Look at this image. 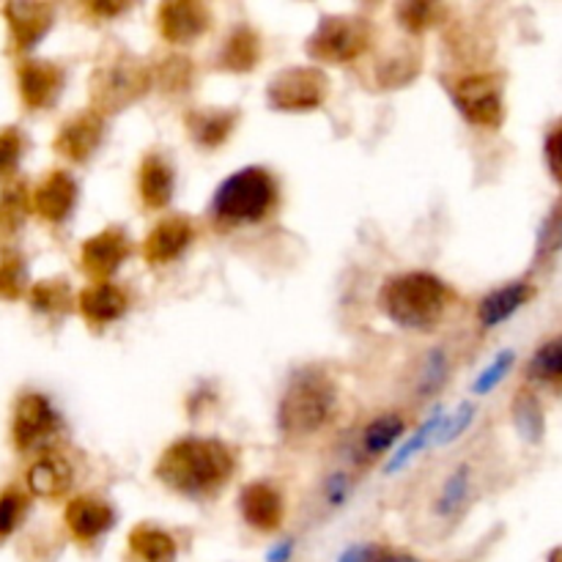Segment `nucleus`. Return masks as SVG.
<instances>
[{"label": "nucleus", "instance_id": "obj_1", "mask_svg": "<svg viewBox=\"0 0 562 562\" xmlns=\"http://www.w3.org/2000/svg\"><path fill=\"white\" fill-rule=\"evenodd\" d=\"M236 472V456L220 439L187 437L165 448L154 475L187 499H206L223 492Z\"/></svg>", "mask_w": 562, "mask_h": 562}, {"label": "nucleus", "instance_id": "obj_2", "mask_svg": "<svg viewBox=\"0 0 562 562\" xmlns=\"http://www.w3.org/2000/svg\"><path fill=\"white\" fill-rule=\"evenodd\" d=\"M453 291L431 272H404L384 280L379 291V307L401 329L428 333L442 322Z\"/></svg>", "mask_w": 562, "mask_h": 562}, {"label": "nucleus", "instance_id": "obj_3", "mask_svg": "<svg viewBox=\"0 0 562 562\" xmlns=\"http://www.w3.org/2000/svg\"><path fill=\"white\" fill-rule=\"evenodd\" d=\"M338 412V384L327 371L302 368L289 379L278 406V428L289 439H307L322 431Z\"/></svg>", "mask_w": 562, "mask_h": 562}, {"label": "nucleus", "instance_id": "obj_4", "mask_svg": "<svg viewBox=\"0 0 562 562\" xmlns=\"http://www.w3.org/2000/svg\"><path fill=\"white\" fill-rule=\"evenodd\" d=\"M280 190L274 176L267 168L234 170L223 184L214 190L209 212L223 225H256L274 212Z\"/></svg>", "mask_w": 562, "mask_h": 562}, {"label": "nucleus", "instance_id": "obj_5", "mask_svg": "<svg viewBox=\"0 0 562 562\" xmlns=\"http://www.w3.org/2000/svg\"><path fill=\"white\" fill-rule=\"evenodd\" d=\"M151 88V69L126 49H110L93 66L88 80L91 110L97 115L119 113Z\"/></svg>", "mask_w": 562, "mask_h": 562}, {"label": "nucleus", "instance_id": "obj_6", "mask_svg": "<svg viewBox=\"0 0 562 562\" xmlns=\"http://www.w3.org/2000/svg\"><path fill=\"white\" fill-rule=\"evenodd\" d=\"M373 31L362 16H324L307 38V55L318 64H351L371 47Z\"/></svg>", "mask_w": 562, "mask_h": 562}, {"label": "nucleus", "instance_id": "obj_7", "mask_svg": "<svg viewBox=\"0 0 562 562\" xmlns=\"http://www.w3.org/2000/svg\"><path fill=\"white\" fill-rule=\"evenodd\" d=\"M450 99L461 119L470 121L481 130H499L505 121V91L499 75L492 71H475L464 75L448 86Z\"/></svg>", "mask_w": 562, "mask_h": 562}, {"label": "nucleus", "instance_id": "obj_8", "mask_svg": "<svg viewBox=\"0 0 562 562\" xmlns=\"http://www.w3.org/2000/svg\"><path fill=\"white\" fill-rule=\"evenodd\" d=\"M329 97V77L318 66H291L267 86V99L280 113H311Z\"/></svg>", "mask_w": 562, "mask_h": 562}, {"label": "nucleus", "instance_id": "obj_9", "mask_svg": "<svg viewBox=\"0 0 562 562\" xmlns=\"http://www.w3.org/2000/svg\"><path fill=\"white\" fill-rule=\"evenodd\" d=\"M60 428V415L49 404L47 395L25 393L14 406V420H11V439L14 448L22 453L42 450L44 445L53 442Z\"/></svg>", "mask_w": 562, "mask_h": 562}, {"label": "nucleus", "instance_id": "obj_10", "mask_svg": "<svg viewBox=\"0 0 562 562\" xmlns=\"http://www.w3.org/2000/svg\"><path fill=\"white\" fill-rule=\"evenodd\" d=\"M157 27L168 44H192L212 27V11L201 0H165L157 9Z\"/></svg>", "mask_w": 562, "mask_h": 562}, {"label": "nucleus", "instance_id": "obj_11", "mask_svg": "<svg viewBox=\"0 0 562 562\" xmlns=\"http://www.w3.org/2000/svg\"><path fill=\"white\" fill-rule=\"evenodd\" d=\"M130 256V239L121 228L110 225V228L99 231L91 239L82 241L80 247V269L93 280V283H108L121 263Z\"/></svg>", "mask_w": 562, "mask_h": 562}, {"label": "nucleus", "instance_id": "obj_12", "mask_svg": "<svg viewBox=\"0 0 562 562\" xmlns=\"http://www.w3.org/2000/svg\"><path fill=\"white\" fill-rule=\"evenodd\" d=\"M104 137V119L93 110H82V113L71 115L55 135V151L69 162H88L102 146Z\"/></svg>", "mask_w": 562, "mask_h": 562}, {"label": "nucleus", "instance_id": "obj_13", "mask_svg": "<svg viewBox=\"0 0 562 562\" xmlns=\"http://www.w3.org/2000/svg\"><path fill=\"white\" fill-rule=\"evenodd\" d=\"M239 514L252 530L274 532L285 519V499L280 488L267 481H252L239 494Z\"/></svg>", "mask_w": 562, "mask_h": 562}, {"label": "nucleus", "instance_id": "obj_14", "mask_svg": "<svg viewBox=\"0 0 562 562\" xmlns=\"http://www.w3.org/2000/svg\"><path fill=\"white\" fill-rule=\"evenodd\" d=\"M5 25H9L11 49L14 53H27L36 47L47 31L53 27V5L47 3H9L3 5Z\"/></svg>", "mask_w": 562, "mask_h": 562}, {"label": "nucleus", "instance_id": "obj_15", "mask_svg": "<svg viewBox=\"0 0 562 562\" xmlns=\"http://www.w3.org/2000/svg\"><path fill=\"white\" fill-rule=\"evenodd\" d=\"M195 239V228L187 217H165L154 225L143 241V258L151 267H165L187 252V247Z\"/></svg>", "mask_w": 562, "mask_h": 562}, {"label": "nucleus", "instance_id": "obj_16", "mask_svg": "<svg viewBox=\"0 0 562 562\" xmlns=\"http://www.w3.org/2000/svg\"><path fill=\"white\" fill-rule=\"evenodd\" d=\"M77 181L71 179V173L66 170H53L47 173V179L33 190L31 195V209L49 225L64 223L71 214V209L77 206Z\"/></svg>", "mask_w": 562, "mask_h": 562}, {"label": "nucleus", "instance_id": "obj_17", "mask_svg": "<svg viewBox=\"0 0 562 562\" xmlns=\"http://www.w3.org/2000/svg\"><path fill=\"white\" fill-rule=\"evenodd\" d=\"M20 97L27 110H44L55 102L64 86V71L49 60H25L16 71Z\"/></svg>", "mask_w": 562, "mask_h": 562}, {"label": "nucleus", "instance_id": "obj_18", "mask_svg": "<svg viewBox=\"0 0 562 562\" xmlns=\"http://www.w3.org/2000/svg\"><path fill=\"white\" fill-rule=\"evenodd\" d=\"M64 521L77 541L91 543L115 525V510L104 499L75 497L66 505Z\"/></svg>", "mask_w": 562, "mask_h": 562}, {"label": "nucleus", "instance_id": "obj_19", "mask_svg": "<svg viewBox=\"0 0 562 562\" xmlns=\"http://www.w3.org/2000/svg\"><path fill=\"white\" fill-rule=\"evenodd\" d=\"M77 307L91 327H108L124 316L126 307H130V296L121 285L110 283V280L108 283H91L77 296Z\"/></svg>", "mask_w": 562, "mask_h": 562}, {"label": "nucleus", "instance_id": "obj_20", "mask_svg": "<svg viewBox=\"0 0 562 562\" xmlns=\"http://www.w3.org/2000/svg\"><path fill=\"white\" fill-rule=\"evenodd\" d=\"M236 124H239V113L236 110H214L201 108L190 110L184 115V130L190 140L201 148H220L231 135H234Z\"/></svg>", "mask_w": 562, "mask_h": 562}, {"label": "nucleus", "instance_id": "obj_21", "mask_svg": "<svg viewBox=\"0 0 562 562\" xmlns=\"http://www.w3.org/2000/svg\"><path fill=\"white\" fill-rule=\"evenodd\" d=\"M176 176L170 168L168 159L162 154L151 151L143 157L140 170H137V192H140V201L146 209H165L173 198Z\"/></svg>", "mask_w": 562, "mask_h": 562}, {"label": "nucleus", "instance_id": "obj_22", "mask_svg": "<svg viewBox=\"0 0 562 562\" xmlns=\"http://www.w3.org/2000/svg\"><path fill=\"white\" fill-rule=\"evenodd\" d=\"M532 285L525 280H516V283L503 285V289H494L492 294L483 296V302L477 305V318H481V327L492 329L497 324L508 322L510 316L521 311V307L530 302Z\"/></svg>", "mask_w": 562, "mask_h": 562}, {"label": "nucleus", "instance_id": "obj_23", "mask_svg": "<svg viewBox=\"0 0 562 562\" xmlns=\"http://www.w3.org/2000/svg\"><path fill=\"white\" fill-rule=\"evenodd\" d=\"M126 547L137 562H176L179 554L176 538L151 525H137L126 538Z\"/></svg>", "mask_w": 562, "mask_h": 562}, {"label": "nucleus", "instance_id": "obj_24", "mask_svg": "<svg viewBox=\"0 0 562 562\" xmlns=\"http://www.w3.org/2000/svg\"><path fill=\"white\" fill-rule=\"evenodd\" d=\"M258 60H261V36L250 25L234 27V33L225 38L223 53H220V66L245 75V71H252Z\"/></svg>", "mask_w": 562, "mask_h": 562}, {"label": "nucleus", "instance_id": "obj_25", "mask_svg": "<svg viewBox=\"0 0 562 562\" xmlns=\"http://www.w3.org/2000/svg\"><path fill=\"white\" fill-rule=\"evenodd\" d=\"M71 486V467L66 464L58 456H42L36 464L27 470V488H31L36 497L55 499L60 494H66V488Z\"/></svg>", "mask_w": 562, "mask_h": 562}, {"label": "nucleus", "instance_id": "obj_26", "mask_svg": "<svg viewBox=\"0 0 562 562\" xmlns=\"http://www.w3.org/2000/svg\"><path fill=\"white\" fill-rule=\"evenodd\" d=\"M470 494H472V470L467 464H461L445 477L437 503H434V510H437L439 519H456V516L467 508V503H470Z\"/></svg>", "mask_w": 562, "mask_h": 562}, {"label": "nucleus", "instance_id": "obj_27", "mask_svg": "<svg viewBox=\"0 0 562 562\" xmlns=\"http://www.w3.org/2000/svg\"><path fill=\"white\" fill-rule=\"evenodd\" d=\"M510 415H514L516 434L525 439L527 445H541L543 437H547V417H543L541 404L532 393H519L514 398V406H510Z\"/></svg>", "mask_w": 562, "mask_h": 562}, {"label": "nucleus", "instance_id": "obj_28", "mask_svg": "<svg viewBox=\"0 0 562 562\" xmlns=\"http://www.w3.org/2000/svg\"><path fill=\"white\" fill-rule=\"evenodd\" d=\"M404 431L406 420L401 415H379L376 420L368 423L366 431H362V450H366V456H384L390 448L398 445Z\"/></svg>", "mask_w": 562, "mask_h": 562}, {"label": "nucleus", "instance_id": "obj_29", "mask_svg": "<svg viewBox=\"0 0 562 562\" xmlns=\"http://www.w3.org/2000/svg\"><path fill=\"white\" fill-rule=\"evenodd\" d=\"M527 379L562 387V335L547 340L527 362Z\"/></svg>", "mask_w": 562, "mask_h": 562}, {"label": "nucleus", "instance_id": "obj_30", "mask_svg": "<svg viewBox=\"0 0 562 562\" xmlns=\"http://www.w3.org/2000/svg\"><path fill=\"white\" fill-rule=\"evenodd\" d=\"M31 307L38 313H64L71 305V289L66 280H42L27 291Z\"/></svg>", "mask_w": 562, "mask_h": 562}, {"label": "nucleus", "instance_id": "obj_31", "mask_svg": "<svg viewBox=\"0 0 562 562\" xmlns=\"http://www.w3.org/2000/svg\"><path fill=\"white\" fill-rule=\"evenodd\" d=\"M442 417H445L442 409H437L431 417H428L426 423H423L420 428H417L415 434H412L409 442H404V448H401L398 453H395V459L387 464V475H393V472L404 470V467L409 464V461L415 459V456L420 453V450H426L428 445H431L434 439H437L439 426H442Z\"/></svg>", "mask_w": 562, "mask_h": 562}, {"label": "nucleus", "instance_id": "obj_32", "mask_svg": "<svg viewBox=\"0 0 562 562\" xmlns=\"http://www.w3.org/2000/svg\"><path fill=\"white\" fill-rule=\"evenodd\" d=\"M448 371H450V362H448V355H445V349L428 351L426 360H423L420 376H417V393H420V398H431V395H437L439 390L445 387V382H448Z\"/></svg>", "mask_w": 562, "mask_h": 562}, {"label": "nucleus", "instance_id": "obj_33", "mask_svg": "<svg viewBox=\"0 0 562 562\" xmlns=\"http://www.w3.org/2000/svg\"><path fill=\"white\" fill-rule=\"evenodd\" d=\"M27 212H31V195H27L25 187H5L3 195H0V231L11 234V231L20 228Z\"/></svg>", "mask_w": 562, "mask_h": 562}, {"label": "nucleus", "instance_id": "obj_34", "mask_svg": "<svg viewBox=\"0 0 562 562\" xmlns=\"http://www.w3.org/2000/svg\"><path fill=\"white\" fill-rule=\"evenodd\" d=\"M27 269L20 252L9 250L0 258V300H20L25 294Z\"/></svg>", "mask_w": 562, "mask_h": 562}, {"label": "nucleus", "instance_id": "obj_35", "mask_svg": "<svg viewBox=\"0 0 562 562\" xmlns=\"http://www.w3.org/2000/svg\"><path fill=\"white\" fill-rule=\"evenodd\" d=\"M395 14H398L401 27H406L409 33H423L437 25L439 14H445V9L437 3H401Z\"/></svg>", "mask_w": 562, "mask_h": 562}, {"label": "nucleus", "instance_id": "obj_36", "mask_svg": "<svg viewBox=\"0 0 562 562\" xmlns=\"http://www.w3.org/2000/svg\"><path fill=\"white\" fill-rule=\"evenodd\" d=\"M27 510V497L20 488H5L0 494V538H9L20 527Z\"/></svg>", "mask_w": 562, "mask_h": 562}, {"label": "nucleus", "instance_id": "obj_37", "mask_svg": "<svg viewBox=\"0 0 562 562\" xmlns=\"http://www.w3.org/2000/svg\"><path fill=\"white\" fill-rule=\"evenodd\" d=\"M475 415H477L475 404H470V401H464V404H461L459 409L450 412V415L442 417V426H439L437 439H434V442H437V445H450V442H456V439H459L461 434H464L467 428L472 426V420H475Z\"/></svg>", "mask_w": 562, "mask_h": 562}, {"label": "nucleus", "instance_id": "obj_38", "mask_svg": "<svg viewBox=\"0 0 562 562\" xmlns=\"http://www.w3.org/2000/svg\"><path fill=\"white\" fill-rule=\"evenodd\" d=\"M192 80V64L187 58H165L162 64L157 66V82L168 91H184Z\"/></svg>", "mask_w": 562, "mask_h": 562}, {"label": "nucleus", "instance_id": "obj_39", "mask_svg": "<svg viewBox=\"0 0 562 562\" xmlns=\"http://www.w3.org/2000/svg\"><path fill=\"white\" fill-rule=\"evenodd\" d=\"M22 151H25V137L20 130L0 132V179H9L20 165Z\"/></svg>", "mask_w": 562, "mask_h": 562}, {"label": "nucleus", "instance_id": "obj_40", "mask_svg": "<svg viewBox=\"0 0 562 562\" xmlns=\"http://www.w3.org/2000/svg\"><path fill=\"white\" fill-rule=\"evenodd\" d=\"M514 360H516L514 351H503V355H499L497 360L486 368V371L477 373L475 384H472L475 395H488L494 387H497V384H503L505 376L510 373V368H514Z\"/></svg>", "mask_w": 562, "mask_h": 562}, {"label": "nucleus", "instance_id": "obj_41", "mask_svg": "<svg viewBox=\"0 0 562 562\" xmlns=\"http://www.w3.org/2000/svg\"><path fill=\"white\" fill-rule=\"evenodd\" d=\"M543 154H547V165L552 179L562 184V121L552 126V132L547 135V146H543Z\"/></svg>", "mask_w": 562, "mask_h": 562}, {"label": "nucleus", "instance_id": "obj_42", "mask_svg": "<svg viewBox=\"0 0 562 562\" xmlns=\"http://www.w3.org/2000/svg\"><path fill=\"white\" fill-rule=\"evenodd\" d=\"M349 492L351 483L349 477H346V472H335V475H329L327 483H324V499H327L333 508H340V505L349 499Z\"/></svg>", "mask_w": 562, "mask_h": 562}, {"label": "nucleus", "instance_id": "obj_43", "mask_svg": "<svg viewBox=\"0 0 562 562\" xmlns=\"http://www.w3.org/2000/svg\"><path fill=\"white\" fill-rule=\"evenodd\" d=\"M562 250V212L547 223L541 234V252H560Z\"/></svg>", "mask_w": 562, "mask_h": 562}, {"label": "nucleus", "instance_id": "obj_44", "mask_svg": "<svg viewBox=\"0 0 562 562\" xmlns=\"http://www.w3.org/2000/svg\"><path fill=\"white\" fill-rule=\"evenodd\" d=\"M382 547H368V543H362V547L346 549L338 558V562H382Z\"/></svg>", "mask_w": 562, "mask_h": 562}, {"label": "nucleus", "instance_id": "obj_45", "mask_svg": "<svg viewBox=\"0 0 562 562\" xmlns=\"http://www.w3.org/2000/svg\"><path fill=\"white\" fill-rule=\"evenodd\" d=\"M126 9H130L126 3H93L91 5V11L97 16H115V14H121V11H126Z\"/></svg>", "mask_w": 562, "mask_h": 562}, {"label": "nucleus", "instance_id": "obj_46", "mask_svg": "<svg viewBox=\"0 0 562 562\" xmlns=\"http://www.w3.org/2000/svg\"><path fill=\"white\" fill-rule=\"evenodd\" d=\"M291 552H294V543H291V541H283V543H280V547H274L272 552H269L267 562H289Z\"/></svg>", "mask_w": 562, "mask_h": 562}, {"label": "nucleus", "instance_id": "obj_47", "mask_svg": "<svg viewBox=\"0 0 562 562\" xmlns=\"http://www.w3.org/2000/svg\"><path fill=\"white\" fill-rule=\"evenodd\" d=\"M382 562H423V560L412 558V554H404V552H387V549H384Z\"/></svg>", "mask_w": 562, "mask_h": 562}, {"label": "nucleus", "instance_id": "obj_48", "mask_svg": "<svg viewBox=\"0 0 562 562\" xmlns=\"http://www.w3.org/2000/svg\"><path fill=\"white\" fill-rule=\"evenodd\" d=\"M552 562H562V552H558V554H554V558H552Z\"/></svg>", "mask_w": 562, "mask_h": 562}]
</instances>
